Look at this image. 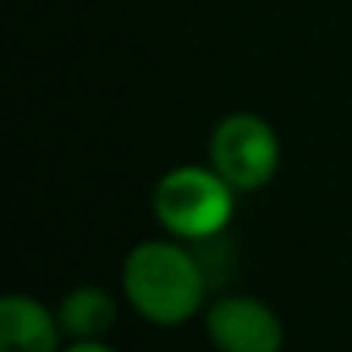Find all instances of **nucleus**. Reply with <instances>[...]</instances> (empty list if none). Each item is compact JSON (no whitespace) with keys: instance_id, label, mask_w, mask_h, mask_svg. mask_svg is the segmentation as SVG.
Here are the masks:
<instances>
[{"instance_id":"nucleus-2","label":"nucleus","mask_w":352,"mask_h":352,"mask_svg":"<svg viewBox=\"0 0 352 352\" xmlns=\"http://www.w3.org/2000/svg\"><path fill=\"white\" fill-rule=\"evenodd\" d=\"M235 201L239 190L211 162H180L152 187V214L159 228L187 245L225 235L235 218Z\"/></svg>"},{"instance_id":"nucleus-3","label":"nucleus","mask_w":352,"mask_h":352,"mask_svg":"<svg viewBox=\"0 0 352 352\" xmlns=\"http://www.w3.org/2000/svg\"><path fill=\"white\" fill-rule=\"evenodd\" d=\"M280 159H283L280 135L263 114L232 111L211 128L208 162L239 194L266 190L280 173Z\"/></svg>"},{"instance_id":"nucleus-5","label":"nucleus","mask_w":352,"mask_h":352,"mask_svg":"<svg viewBox=\"0 0 352 352\" xmlns=\"http://www.w3.org/2000/svg\"><path fill=\"white\" fill-rule=\"evenodd\" d=\"M59 314L28 294L0 300V352H63Z\"/></svg>"},{"instance_id":"nucleus-6","label":"nucleus","mask_w":352,"mask_h":352,"mask_svg":"<svg viewBox=\"0 0 352 352\" xmlns=\"http://www.w3.org/2000/svg\"><path fill=\"white\" fill-rule=\"evenodd\" d=\"M56 314H59V324H63L66 338L100 342L118 321V300H114L111 290H104L97 283H80L59 300Z\"/></svg>"},{"instance_id":"nucleus-1","label":"nucleus","mask_w":352,"mask_h":352,"mask_svg":"<svg viewBox=\"0 0 352 352\" xmlns=\"http://www.w3.org/2000/svg\"><path fill=\"white\" fill-rule=\"evenodd\" d=\"M121 290L131 311H138L148 324L176 328L204 307L211 280L194 245L166 235L145 239L124 256Z\"/></svg>"},{"instance_id":"nucleus-7","label":"nucleus","mask_w":352,"mask_h":352,"mask_svg":"<svg viewBox=\"0 0 352 352\" xmlns=\"http://www.w3.org/2000/svg\"><path fill=\"white\" fill-rule=\"evenodd\" d=\"M63 352H114V349L104 342H69Z\"/></svg>"},{"instance_id":"nucleus-4","label":"nucleus","mask_w":352,"mask_h":352,"mask_svg":"<svg viewBox=\"0 0 352 352\" xmlns=\"http://www.w3.org/2000/svg\"><path fill=\"white\" fill-rule=\"evenodd\" d=\"M208 338L218 352H280L283 321L280 314L249 294H225L208 304Z\"/></svg>"}]
</instances>
